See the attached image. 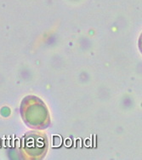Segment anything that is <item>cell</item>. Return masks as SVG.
I'll return each instance as SVG.
<instances>
[{
  "instance_id": "cell-2",
  "label": "cell",
  "mask_w": 142,
  "mask_h": 160,
  "mask_svg": "<svg viewBox=\"0 0 142 160\" xmlns=\"http://www.w3.org/2000/svg\"><path fill=\"white\" fill-rule=\"evenodd\" d=\"M48 142L46 136L41 133H27L22 139V150L27 158L39 159L46 153Z\"/></svg>"
},
{
  "instance_id": "cell-1",
  "label": "cell",
  "mask_w": 142,
  "mask_h": 160,
  "mask_svg": "<svg viewBox=\"0 0 142 160\" xmlns=\"http://www.w3.org/2000/svg\"><path fill=\"white\" fill-rule=\"evenodd\" d=\"M22 117L28 126L35 129H46L50 118L45 105L36 96H27L22 102Z\"/></svg>"
}]
</instances>
